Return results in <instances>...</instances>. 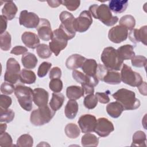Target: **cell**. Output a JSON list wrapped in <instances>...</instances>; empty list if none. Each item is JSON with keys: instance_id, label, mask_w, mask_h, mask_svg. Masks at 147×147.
<instances>
[{"instance_id": "obj_31", "label": "cell", "mask_w": 147, "mask_h": 147, "mask_svg": "<svg viewBox=\"0 0 147 147\" xmlns=\"http://www.w3.org/2000/svg\"><path fill=\"white\" fill-rule=\"evenodd\" d=\"M20 80L22 83L30 84L36 82V76L33 71L22 69L20 74Z\"/></svg>"}, {"instance_id": "obj_44", "label": "cell", "mask_w": 147, "mask_h": 147, "mask_svg": "<svg viewBox=\"0 0 147 147\" xmlns=\"http://www.w3.org/2000/svg\"><path fill=\"white\" fill-rule=\"evenodd\" d=\"M13 140L11 136L7 132L1 134L0 146H13Z\"/></svg>"}, {"instance_id": "obj_40", "label": "cell", "mask_w": 147, "mask_h": 147, "mask_svg": "<svg viewBox=\"0 0 147 147\" xmlns=\"http://www.w3.org/2000/svg\"><path fill=\"white\" fill-rule=\"evenodd\" d=\"M98 99L95 95L93 94H88L85 96L83 101L84 106L88 109H94L98 104Z\"/></svg>"}, {"instance_id": "obj_20", "label": "cell", "mask_w": 147, "mask_h": 147, "mask_svg": "<svg viewBox=\"0 0 147 147\" xmlns=\"http://www.w3.org/2000/svg\"><path fill=\"white\" fill-rule=\"evenodd\" d=\"M22 42L30 49H35L40 45L38 36L31 32H25L21 36Z\"/></svg>"}, {"instance_id": "obj_39", "label": "cell", "mask_w": 147, "mask_h": 147, "mask_svg": "<svg viewBox=\"0 0 147 147\" xmlns=\"http://www.w3.org/2000/svg\"><path fill=\"white\" fill-rule=\"evenodd\" d=\"M36 53L41 59H48L52 55V51L49 46L45 44H40L36 48Z\"/></svg>"}, {"instance_id": "obj_5", "label": "cell", "mask_w": 147, "mask_h": 147, "mask_svg": "<svg viewBox=\"0 0 147 147\" xmlns=\"http://www.w3.org/2000/svg\"><path fill=\"white\" fill-rule=\"evenodd\" d=\"M33 90L24 85H17L15 87L14 94L21 107L27 111L32 109Z\"/></svg>"}, {"instance_id": "obj_28", "label": "cell", "mask_w": 147, "mask_h": 147, "mask_svg": "<svg viewBox=\"0 0 147 147\" xmlns=\"http://www.w3.org/2000/svg\"><path fill=\"white\" fill-rule=\"evenodd\" d=\"M84 94V90L80 86H71L68 87L66 90V95L69 99H79L83 96Z\"/></svg>"}, {"instance_id": "obj_55", "label": "cell", "mask_w": 147, "mask_h": 147, "mask_svg": "<svg viewBox=\"0 0 147 147\" xmlns=\"http://www.w3.org/2000/svg\"><path fill=\"white\" fill-rule=\"evenodd\" d=\"M7 128V125L6 123H1L0 125V134L5 132Z\"/></svg>"}, {"instance_id": "obj_21", "label": "cell", "mask_w": 147, "mask_h": 147, "mask_svg": "<svg viewBox=\"0 0 147 147\" xmlns=\"http://www.w3.org/2000/svg\"><path fill=\"white\" fill-rule=\"evenodd\" d=\"M86 59L84 57L80 55L73 54L67 58L65 61V65L70 70H75V69L82 67Z\"/></svg>"}, {"instance_id": "obj_33", "label": "cell", "mask_w": 147, "mask_h": 147, "mask_svg": "<svg viewBox=\"0 0 147 147\" xmlns=\"http://www.w3.org/2000/svg\"><path fill=\"white\" fill-rule=\"evenodd\" d=\"M146 137L145 133L141 130L137 131L133 136L132 144L131 146H146Z\"/></svg>"}, {"instance_id": "obj_36", "label": "cell", "mask_w": 147, "mask_h": 147, "mask_svg": "<svg viewBox=\"0 0 147 147\" xmlns=\"http://www.w3.org/2000/svg\"><path fill=\"white\" fill-rule=\"evenodd\" d=\"M11 35L8 32H5L0 36V48L4 51H7L11 47Z\"/></svg>"}, {"instance_id": "obj_10", "label": "cell", "mask_w": 147, "mask_h": 147, "mask_svg": "<svg viewBox=\"0 0 147 147\" xmlns=\"http://www.w3.org/2000/svg\"><path fill=\"white\" fill-rule=\"evenodd\" d=\"M20 65L18 62L13 57L9 58L6 63V70L4 75V80L11 84H15L20 79Z\"/></svg>"}, {"instance_id": "obj_27", "label": "cell", "mask_w": 147, "mask_h": 147, "mask_svg": "<svg viewBox=\"0 0 147 147\" xmlns=\"http://www.w3.org/2000/svg\"><path fill=\"white\" fill-rule=\"evenodd\" d=\"M78 103L75 100L70 99L68 100L64 110L66 117L70 119L75 118L78 112Z\"/></svg>"}, {"instance_id": "obj_32", "label": "cell", "mask_w": 147, "mask_h": 147, "mask_svg": "<svg viewBox=\"0 0 147 147\" xmlns=\"http://www.w3.org/2000/svg\"><path fill=\"white\" fill-rule=\"evenodd\" d=\"M82 145L83 146H97L99 144V138L94 134L86 133L82 137Z\"/></svg>"}, {"instance_id": "obj_45", "label": "cell", "mask_w": 147, "mask_h": 147, "mask_svg": "<svg viewBox=\"0 0 147 147\" xmlns=\"http://www.w3.org/2000/svg\"><path fill=\"white\" fill-rule=\"evenodd\" d=\"M15 87L13 84L9 82H3L1 86V91L2 93L6 95H10L14 92Z\"/></svg>"}, {"instance_id": "obj_43", "label": "cell", "mask_w": 147, "mask_h": 147, "mask_svg": "<svg viewBox=\"0 0 147 147\" xmlns=\"http://www.w3.org/2000/svg\"><path fill=\"white\" fill-rule=\"evenodd\" d=\"M52 66V64L51 63L44 61L42 62L39 66L38 71H37V75L40 78H43L47 74L48 72L49 71V69Z\"/></svg>"}, {"instance_id": "obj_22", "label": "cell", "mask_w": 147, "mask_h": 147, "mask_svg": "<svg viewBox=\"0 0 147 147\" xmlns=\"http://www.w3.org/2000/svg\"><path fill=\"white\" fill-rule=\"evenodd\" d=\"M97 68L98 64L96 61L92 59H86L81 67L83 72L91 77L96 76Z\"/></svg>"}, {"instance_id": "obj_6", "label": "cell", "mask_w": 147, "mask_h": 147, "mask_svg": "<svg viewBox=\"0 0 147 147\" xmlns=\"http://www.w3.org/2000/svg\"><path fill=\"white\" fill-rule=\"evenodd\" d=\"M59 18L61 24L59 29L64 33L68 40L73 38L76 34V32L73 26L75 20L74 16L67 11H63L60 14Z\"/></svg>"}, {"instance_id": "obj_53", "label": "cell", "mask_w": 147, "mask_h": 147, "mask_svg": "<svg viewBox=\"0 0 147 147\" xmlns=\"http://www.w3.org/2000/svg\"><path fill=\"white\" fill-rule=\"evenodd\" d=\"M48 5L51 7H57L59 6L62 3V1L59 0H53V1H47Z\"/></svg>"}, {"instance_id": "obj_38", "label": "cell", "mask_w": 147, "mask_h": 147, "mask_svg": "<svg viewBox=\"0 0 147 147\" xmlns=\"http://www.w3.org/2000/svg\"><path fill=\"white\" fill-rule=\"evenodd\" d=\"M15 116V113L11 109H3L0 108V122L9 123L11 122Z\"/></svg>"}, {"instance_id": "obj_54", "label": "cell", "mask_w": 147, "mask_h": 147, "mask_svg": "<svg viewBox=\"0 0 147 147\" xmlns=\"http://www.w3.org/2000/svg\"><path fill=\"white\" fill-rule=\"evenodd\" d=\"M140 92L144 95H146V82H142L140 86L137 87Z\"/></svg>"}, {"instance_id": "obj_9", "label": "cell", "mask_w": 147, "mask_h": 147, "mask_svg": "<svg viewBox=\"0 0 147 147\" xmlns=\"http://www.w3.org/2000/svg\"><path fill=\"white\" fill-rule=\"evenodd\" d=\"M68 38L59 29L53 31L51 41L49 43V47L55 56H57L60 52L67 45Z\"/></svg>"}, {"instance_id": "obj_8", "label": "cell", "mask_w": 147, "mask_h": 147, "mask_svg": "<svg viewBox=\"0 0 147 147\" xmlns=\"http://www.w3.org/2000/svg\"><path fill=\"white\" fill-rule=\"evenodd\" d=\"M121 70V81L124 83L132 87H138L143 82L142 76L126 64H122Z\"/></svg>"}, {"instance_id": "obj_49", "label": "cell", "mask_w": 147, "mask_h": 147, "mask_svg": "<svg viewBox=\"0 0 147 147\" xmlns=\"http://www.w3.org/2000/svg\"><path fill=\"white\" fill-rule=\"evenodd\" d=\"M61 76V69L58 67H55L52 68L49 72V78L50 79H60Z\"/></svg>"}, {"instance_id": "obj_29", "label": "cell", "mask_w": 147, "mask_h": 147, "mask_svg": "<svg viewBox=\"0 0 147 147\" xmlns=\"http://www.w3.org/2000/svg\"><path fill=\"white\" fill-rule=\"evenodd\" d=\"M21 62L25 68L27 69H33L36 67L38 63V60L33 53L28 52L22 55Z\"/></svg>"}, {"instance_id": "obj_13", "label": "cell", "mask_w": 147, "mask_h": 147, "mask_svg": "<svg viewBox=\"0 0 147 147\" xmlns=\"http://www.w3.org/2000/svg\"><path fill=\"white\" fill-rule=\"evenodd\" d=\"M114 130L113 123L107 118L102 117L97 119L94 131L101 137L108 136Z\"/></svg>"}, {"instance_id": "obj_2", "label": "cell", "mask_w": 147, "mask_h": 147, "mask_svg": "<svg viewBox=\"0 0 147 147\" xmlns=\"http://www.w3.org/2000/svg\"><path fill=\"white\" fill-rule=\"evenodd\" d=\"M112 96L119 102L125 110H133L138 109L140 101L136 98L135 93L126 88H121L114 92Z\"/></svg>"}, {"instance_id": "obj_12", "label": "cell", "mask_w": 147, "mask_h": 147, "mask_svg": "<svg viewBox=\"0 0 147 147\" xmlns=\"http://www.w3.org/2000/svg\"><path fill=\"white\" fill-rule=\"evenodd\" d=\"M40 20L38 16L33 12H29L26 10L21 11L19 17V23L26 28H35L38 26Z\"/></svg>"}, {"instance_id": "obj_11", "label": "cell", "mask_w": 147, "mask_h": 147, "mask_svg": "<svg viewBox=\"0 0 147 147\" xmlns=\"http://www.w3.org/2000/svg\"><path fill=\"white\" fill-rule=\"evenodd\" d=\"M92 24V16L89 11H82L77 18L74 21L73 26L75 32L83 33L87 31Z\"/></svg>"}, {"instance_id": "obj_41", "label": "cell", "mask_w": 147, "mask_h": 147, "mask_svg": "<svg viewBox=\"0 0 147 147\" xmlns=\"http://www.w3.org/2000/svg\"><path fill=\"white\" fill-rule=\"evenodd\" d=\"M131 64L133 66L138 68L141 67H146V65L147 63V59L146 58L141 55H137L134 56L131 59Z\"/></svg>"}, {"instance_id": "obj_18", "label": "cell", "mask_w": 147, "mask_h": 147, "mask_svg": "<svg viewBox=\"0 0 147 147\" xmlns=\"http://www.w3.org/2000/svg\"><path fill=\"white\" fill-rule=\"evenodd\" d=\"M48 99L49 94L44 88H36L33 90V101L38 107L47 105Z\"/></svg>"}, {"instance_id": "obj_26", "label": "cell", "mask_w": 147, "mask_h": 147, "mask_svg": "<svg viewBox=\"0 0 147 147\" xmlns=\"http://www.w3.org/2000/svg\"><path fill=\"white\" fill-rule=\"evenodd\" d=\"M124 110L122 105L118 101L111 102L106 106L107 114L112 118H118Z\"/></svg>"}, {"instance_id": "obj_3", "label": "cell", "mask_w": 147, "mask_h": 147, "mask_svg": "<svg viewBox=\"0 0 147 147\" xmlns=\"http://www.w3.org/2000/svg\"><path fill=\"white\" fill-rule=\"evenodd\" d=\"M100 59L103 65L110 70L119 71L123 64V60L120 59L117 49L112 47H108L103 49Z\"/></svg>"}, {"instance_id": "obj_24", "label": "cell", "mask_w": 147, "mask_h": 147, "mask_svg": "<svg viewBox=\"0 0 147 147\" xmlns=\"http://www.w3.org/2000/svg\"><path fill=\"white\" fill-rule=\"evenodd\" d=\"M117 51L121 60H127L131 59L135 55L134 47L131 45L126 44L119 47Z\"/></svg>"}, {"instance_id": "obj_37", "label": "cell", "mask_w": 147, "mask_h": 147, "mask_svg": "<svg viewBox=\"0 0 147 147\" xmlns=\"http://www.w3.org/2000/svg\"><path fill=\"white\" fill-rule=\"evenodd\" d=\"M33 145V139L32 137L25 134L21 135L17 141V146L20 147H32Z\"/></svg>"}, {"instance_id": "obj_19", "label": "cell", "mask_w": 147, "mask_h": 147, "mask_svg": "<svg viewBox=\"0 0 147 147\" xmlns=\"http://www.w3.org/2000/svg\"><path fill=\"white\" fill-rule=\"evenodd\" d=\"M72 75L73 78L77 82L80 83L81 84L87 83L91 84L92 86L95 87L98 84L99 82V80L97 76L91 77L86 75L85 74L79 71L74 70L72 73Z\"/></svg>"}, {"instance_id": "obj_42", "label": "cell", "mask_w": 147, "mask_h": 147, "mask_svg": "<svg viewBox=\"0 0 147 147\" xmlns=\"http://www.w3.org/2000/svg\"><path fill=\"white\" fill-rule=\"evenodd\" d=\"M63 82L60 79H52L49 84V87L51 90L55 93L60 92L63 89Z\"/></svg>"}, {"instance_id": "obj_23", "label": "cell", "mask_w": 147, "mask_h": 147, "mask_svg": "<svg viewBox=\"0 0 147 147\" xmlns=\"http://www.w3.org/2000/svg\"><path fill=\"white\" fill-rule=\"evenodd\" d=\"M18 8L16 4L12 1L5 2V5L2 9V13L7 20H12L17 13Z\"/></svg>"}, {"instance_id": "obj_14", "label": "cell", "mask_w": 147, "mask_h": 147, "mask_svg": "<svg viewBox=\"0 0 147 147\" xmlns=\"http://www.w3.org/2000/svg\"><path fill=\"white\" fill-rule=\"evenodd\" d=\"M128 36V30L121 25L111 28L108 33V38L113 42L118 44L126 40Z\"/></svg>"}, {"instance_id": "obj_15", "label": "cell", "mask_w": 147, "mask_h": 147, "mask_svg": "<svg viewBox=\"0 0 147 147\" xmlns=\"http://www.w3.org/2000/svg\"><path fill=\"white\" fill-rule=\"evenodd\" d=\"M96 117L91 114H84L80 117L78 122L83 133L94 132L96 124Z\"/></svg>"}, {"instance_id": "obj_46", "label": "cell", "mask_w": 147, "mask_h": 147, "mask_svg": "<svg viewBox=\"0 0 147 147\" xmlns=\"http://www.w3.org/2000/svg\"><path fill=\"white\" fill-rule=\"evenodd\" d=\"M12 103L11 98L6 95L5 94L0 95V108L3 109H7L10 106Z\"/></svg>"}, {"instance_id": "obj_35", "label": "cell", "mask_w": 147, "mask_h": 147, "mask_svg": "<svg viewBox=\"0 0 147 147\" xmlns=\"http://www.w3.org/2000/svg\"><path fill=\"white\" fill-rule=\"evenodd\" d=\"M119 25L124 26L127 30H132L136 25V20L131 15H125L119 20Z\"/></svg>"}, {"instance_id": "obj_30", "label": "cell", "mask_w": 147, "mask_h": 147, "mask_svg": "<svg viewBox=\"0 0 147 147\" xmlns=\"http://www.w3.org/2000/svg\"><path fill=\"white\" fill-rule=\"evenodd\" d=\"M64 99L65 98L63 94L59 92H53L52 94V97L49 102V106L53 110L56 111L61 107L63 105Z\"/></svg>"}, {"instance_id": "obj_17", "label": "cell", "mask_w": 147, "mask_h": 147, "mask_svg": "<svg viewBox=\"0 0 147 147\" xmlns=\"http://www.w3.org/2000/svg\"><path fill=\"white\" fill-rule=\"evenodd\" d=\"M146 33L147 26L145 25L140 29H133L129 33V38L131 41L134 44L141 42L144 45H146Z\"/></svg>"}, {"instance_id": "obj_16", "label": "cell", "mask_w": 147, "mask_h": 147, "mask_svg": "<svg viewBox=\"0 0 147 147\" xmlns=\"http://www.w3.org/2000/svg\"><path fill=\"white\" fill-rule=\"evenodd\" d=\"M38 36L44 41H49L51 40L53 35V32L51 29V26L49 21L45 18H40V22L37 27Z\"/></svg>"}, {"instance_id": "obj_48", "label": "cell", "mask_w": 147, "mask_h": 147, "mask_svg": "<svg viewBox=\"0 0 147 147\" xmlns=\"http://www.w3.org/2000/svg\"><path fill=\"white\" fill-rule=\"evenodd\" d=\"M110 92L109 91L105 92H96L95 96H96L98 100L103 104H106L109 102L110 101V98L109 97V94Z\"/></svg>"}, {"instance_id": "obj_25", "label": "cell", "mask_w": 147, "mask_h": 147, "mask_svg": "<svg viewBox=\"0 0 147 147\" xmlns=\"http://www.w3.org/2000/svg\"><path fill=\"white\" fill-rule=\"evenodd\" d=\"M128 6V1L111 0L109 1V7L111 11L115 14L124 12Z\"/></svg>"}, {"instance_id": "obj_34", "label": "cell", "mask_w": 147, "mask_h": 147, "mask_svg": "<svg viewBox=\"0 0 147 147\" xmlns=\"http://www.w3.org/2000/svg\"><path fill=\"white\" fill-rule=\"evenodd\" d=\"M66 136L70 138H76L80 135V131L77 125L73 123L67 124L64 129Z\"/></svg>"}, {"instance_id": "obj_7", "label": "cell", "mask_w": 147, "mask_h": 147, "mask_svg": "<svg viewBox=\"0 0 147 147\" xmlns=\"http://www.w3.org/2000/svg\"><path fill=\"white\" fill-rule=\"evenodd\" d=\"M96 76L98 80L109 84H118L121 82V75L119 72L110 70L100 64H98Z\"/></svg>"}, {"instance_id": "obj_47", "label": "cell", "mask_w": 147, "mask_h": 147, "mask_svg": "<svg viewBox=\"0 0 147 147\" xmlns=\"http://www.w3.org/2000/svg\"><path fill=\"white\" fill-rule=\"evenodd\" d=\"M63 5L65 6L69 11L76 10L80 6V1H62Z\"/></svg>"}, {"instance_id": "obj_52", "label": "cell", "mask_w": 147, "mask_h": 147, "mask_svg": "<svg viewBox=\"0 0 147 147\" xmlns=\"http://www.w3.org/2000/svg\"><path fill=\"white\" fill-rule=\"evenodd\" d=\"M1 18V34H3L5 32L6 28H7V19L3 15L0 16Z\"/></svg>"}, {"instance_id": "obj_1", "label": "cell", "mask_w": 147, "mask_h": 147, "mask_svg": "<svg viewBox=\"0 0 147 147\" xmlns=\"http://www.w3.org/2000/svg\"><path fill=\"white\" fill-rule=\"evenodd\" d=\"M89 11L94 18L99 20L108 26L115 25L118 21V17L113 16L109 6L104 3L100 5L94 4L90 6Z\"/></svg>"}, {"instance_id": "obj_4", "label": "cell", "mask_w": 147, "mask_h": 147, "mask_svg": "<svg viewBox=\"0 0 147 147\" xmlns=\"http://www.w3.org/2000/svg\"><path fill=\"white\" fill-rule=\"evenodd\" d=\"M49 106L46 105L34 110L30 114V121L34 126H42L51 121L55 114Z\"/></svg>"}, {"instance_id": "obj_51", "label": "cell", "mask_w": 147, "mask_h": 147, "mask_svg": "<svg viewBox=\"0 0 147 147\" xmlns=\"http://www.w3.org/2000/svg\"><path fill=\"white\" fill-rule=\"evenodd\" d=\"M82 88H83V90H84V94H87V95L94 94V86H92L91 84H87V83L82 84Z\"/></svg>"}, {"instance_id": "obj_50", "label": "cell", "mask_w": 147, "mask_h": 147, "mask_svg": "<svg viewBox=\"0 0 147 147\" xmlns=\"http://www.w3.org/2000/svg\"><path fill=\"white\" fill-rule=\"evenodd\" d=\"M28 51V49L23 46L18 45L14 47L11 51H10L11 54H13L15 55H24Z\"/></svg>"}]
</instances>
